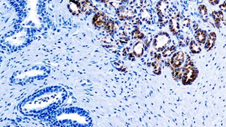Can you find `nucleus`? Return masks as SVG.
I'll list each match as a JSON object with an SVG mask.
<instances>
[{"mask_svg": "<svg viewBox=\"0 0 226 127\" xmlns=\"http://www.w3.org/2000/svg\"><path fill=\"white\" fill-rule=\"evenodd\" d=\"M152 67H154V73L159 75L161 74V67L159 66V63L158 62V61H154L153 63H152Z\"/></svg>", "mask_w": 226, "mask_h": 127, "instance_id": "obj_16", "label": "nucleus"}, {"mask_svg": "<svg viewBox=\"0 0 226 127\" xmlns=\"http://www.w3.org/2000/svg\"><path fill=\"white\" fill-rule=\"evenodd\" d=\"M170 30L173 33V34H177L179 30V24L174 20H171L170 22Z\"/></svg>", "mask_w": 226, "mask_h": 127, "instance_id": "obj_13", "label": "nucleus"}, {"mask_svg": "<svg viewBox=\"0 0 226 127\" xmlns=\"http://www.w3.org/2000/svg\"><path fill=\"white\" fill-rule=\"evenodd\" d=\"M220 8H221L222 10H224V11H226V1H225L223 4H221V5L220 6Z\"/></svg>", "mask_w": 226, "mask_h": 127, "instance_id": "obj_19", "label": "nucleus"}, {"mask_svg": "<svg viewBox=\"0 0 226 127\" xmlns=\"http://www.w3.org/2000/svg\"><path fill=\"white\" fill-rule=\"evenodd\" d=\"M131 36H132V38L134 39H143L144 37L143 33H141L138 29H135L134 31L132 32Z\"/></svg>", "mask_w": 226, "mask_h": 127, "instance_id": "obj_17", "label": "nucleus"}, {"mask_svg": "<svg viewBox=\"0 0 226 127\" xmlns=\"http://www.w3.org/2000/svg\"><path fill=\"white\" fill-rule=\"evenodd\" d=\"M170 41V38L167 33H159L154 38L153 47L157 51H163L169 45Z\"/></svg>", "mask_w": 226, "mask_h": 127, "instance_id": "obj_2", "label": "nucleus"}, {"mask_svg": "<svg viewBox=\"0 0 226 127\" xmlns=\"http://www.w3.org/2000/svg\"><path fill=\"white\" fill-rule=\"evenodd\" d=\"M209 1L212 5H216L219 3V0H209Z\"/></svg>", "mask_w": 226, "mask_h": 127, "instance_id": "obj_20", "label": "nucleus"}, {"mask_svg": "<svg viewBox=\"0 0 226 127\" xmlns=\"http://www.w3.org/2000/svg\"><path fill=\"white\" fill-rule=\"evenodd\" d=\"M176 47L175 46L173 45L171 47H169L168 48H166L163 51V53H162V56L163 57H168V56H171V54L175 51Z\"/></svg>", "mask_w": 226, "mask_h": 127, "instance_id": "obj_14", "label": "nucleus"}, {"mask_svg": "<svg viewBox=\"0 0 226 127\" xmlns=\"http://www.w3.org/2000/svg\"><path fill=\"white\" fill-rule=\"evenodd\" d=\"M154 58L157 60V61H159L161 59V54H154Z\"/></svg>", "mask_w": 226, "mask_h": 127, "instance_id": "obj_21", "label": "nucleus"}, {"mask_svg": "<svg viewBox=\"0 0 226 127\" xmlns=\"http://www.w3.org/2000/svg\"><path fill=\"white\" fill-rule=\"evenodd\" d=\"M184 61V54L182 51H178L173 54L170 59V65L172 70L179 68Z\"/></svg>", "mask_w": 226, "mask_h": 127, "instance_id": "obj_3", "label": "nucleus"}, {"mask_svg": "<svg viewBox=\"0 0 226 127\" xmlns=\"http://www.w3.org/2000/svg\"><path fill=\"white\" fill-rule=\"evenodd\" d=\"M189 48H190L191 51L193 54H198V53H200V51H201V48H200V47L194 40H191V41L190 45H189Z\"/></svg>", "mask_w": 226, "mask_h": 127, "instance_id": "obj_11", "label": "nucleus"}, {"mask_svg": "<svg viewBox=\"0 0 226 127\" xmlns=\"http://www.w3.org/2000/svg\"><path fill=\"white\" fill-rule=\"evenodd\" d=\"M115 29H116L115 28V23L112 20H109L106 22V24L105 26V31L109 33H113V31L115 30Z\"/></svg>", "mask_w": 226, "mask_h": 127, "instance_id": "obj_12", "label": "nucleus"}, {"mask_svg": "<svg viewBox=\"0 0 226 127\" xmlns=\"http://www.w3.org/2000/svg\"><path fill=\"white\" fill-rule=\"evenodd\" d=\"M218 14L219 17H220V19H221V20H223V14L222 11H218Z\"/></svg>", "mask_w": 226, "mask_h": 127, "instance_id": "obj_22", "label": "nucleus"}, {"mask_svg": "<svg viewBox=\"0 0 226 127\" xmlns=\"http://www.w3.org/2000/svg\"><path fill=\"white\" fill-rule=\"evenodd\" d=\"M172 75L173 76V79L175 80V81H179V80H182V72L181 71V70L178 68V69H174L173 70V72H172Z\"/></svg>", "mask_w": 226, "mask_h": 127, "instance_id": "obj_15", "label": "nucleus"}, {"mask_svg": "<svg viewBox=\"0 0 226 127\" xmlns=\"http://www.w3.org/2000/svg\"><path fill=\"white\" fill-rule=\"evenodd\" d=\"M216 39V35L214 32H211L209 36L208 39L206 40V43H205V49H207V51H210L211 48L213 47V46L214 45L215 41Z\"/></svg>", "mask_w": 226, "mask_h": 127, "instance_id": "obj_10", "label": "nucleus"}, {"mask_svg": "<svg viewBox=\"0 0 226 127\" xmlns=\"http://www.w3.org/2000/svg\"><path fill=\"white\" fill-rule=\"evenodd\" d=\"M195 38L199 44L203 45L205 43L207 40V33L205 31H203L202 29H198L195 31Z\"/></svg>", "mask_w": 226, "mask_h": 127, "instance_id": "obj_8", "label": "nucleus"}, {"mask_svg": "<svg viewBox=\"0 0 226 127\" xmlns=\"http://www.w3.org/2000/svg\"><path fill=\"white\" fill-rule=\"evenodd\" d=\"M128 41L127 38H121V42L122 43H126Z\"/></svg>", "mask_w": 226, "mask_h": 127, "instance_id": "obj_24", "label": "nucleus"}, {"mask_svg": "<svg viewBox=\"0 0 226 127\" xmlns=\"http://www.w3.org/2000/svg\"><path fill=\"white\" fill-rule=\"evenodd\" d=\"M108 21L109 20H108L107 16L102 12L97 13L93 18V24L98 28L105 27Z\"/></svg>", "mask_w": 226, "mask_h": 127, "instance_id": "obj_4", "label": "nucleus"}, {"mask_svg": "<svg viewBox=\"0 0 226 127\" xmlns=\"http://www.w3.org/2000/svg\"><path fill=\"white\" fill-rule=\"evenodd\" d=\"M198 71L192 63H187L182 69V81L184 85H189L193 83L197 78Z\"/></svg>", "mask_w": 226, "mask_h": 127, "instance_id": "obj_1", "label": "nucleus"}, {"mask_svg": "<svg viewBox=\"0 0 226 127\" xmlns=\"http://www.w3.org/2000/svg\"><path fill=\"white\" fill-rule=\"evenodd\" d=\"M134 12L131 10H129L127 8H125V7H121L118 8L117 11V15L119 18L122 20H129L131 19L134 17Z\"/></svg>", "mask_w": 226, "mask_h": 127, "instance_id": "obj_6", "label": "nucleus"}, {"mask_svg": "<svg viewBox=\"0 0 226 127\" xmlns=\"http://www.w3.org/2000/svg\"><path fill=\"white\" fill-rule=\"evenodd\" d=\"M133 51L134 54L137 57H141L143 56L144 52V45L141 42H137L133 47Z\"/></svg>", "mask_w": 226, "mask_h": 127, "instance_id": "obj_9", "label": "nucleus"}, {"mask_svg": "<svg viewBox=\"0 0 226 127\" xmlns=\"http://www.w3.org/2000/svg\"><path fill=\"white\" fill-rule=\"evenodd\" d=\"M68 8L70 11L74 15L80 14L81 10V3L79 0H70L68 4Z\"/></svg>", "mask_w": 226, "mask_h": 127, "instance_id": "obj_5", "label": "nucleus"}, {"mask_svg": "<svg viewBox=\"0 0 226 127\" xmlns=\"http://www.w3.org/2000/svg\"><path fill=\"white\" fill-rule=\"evenodd\" d=\"M97 1H100V2H103V3H106V2H109V0H96Z\"/></svg>", "mask_w": 226, "mask_h": 127, "instance_id": "obj_25", "label": "nucleus"}, {"mask_svg": "<svg viewBox=\"0 0 226 127\" xmlns=\"http://www.w3.org/2000/svg\"><path fill=\"white\" fill-rule=\"evenodd\" d=\"M166 65L167 66V67H170L171 65H170V59L168 58H167L166 60Z\"/></svg>", "mask_w": 226, "mask_h": 127, "instance_id": "obj_23", "label": "nucleus"}, {"mask_svg": "<svg viewBox=\"0 0 226 127\" xmlns=\"http://www.w3.org/2000/svg\"><path fill=\"white\" fill-rule=\"evenodd\" d=\"M198 9H199V12H200V15H202V16L207 15V9L205 5H200Z\"/></svg>", "mask_w": 226, "mask_h": 127, "instance_id": "obj_18", "label": "nucleus"}, {"mask_svg": "<svg viewBox=\"0 0 226 127\" xmlns=\"http://www.w3.org/2000/svg\"><path fill=\"white\" fill-rule=\"evenodd\" d=\"M198 24L195 23V24H194V30H197V29H198Z\"/></svg>", "mask_w": 226, "mask_h": 127, "instance_id": "obj_26", "label": "nucleus"}, {"mask_svg": "<svg viewBox=\"0 0 226 127\" xmlns=\"http://www.w3.org/2000/svg\"><path fill=\"white\" fill-rule=\"evenodd\" d=\"M81 10L82 12H84L86 14L89 15L92 12L97 11V8H95L90 1H84L81 2Z\"/></svg>", "mask_w": 226, "mask_h": 127, "instance_id": "obj_7", "label": "nucleus"}]
</instances>
